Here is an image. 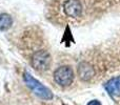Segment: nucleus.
Instances as JSON below:
<instances>
[{"label":"nucleus","instance_id":"nucleus-1","mask_svg":"<svg viewBox=\"0 0 120 105\" xmlns=\"http://www.w3.org/2000/svg\"><path fill=\"white\" fill-rule=\"evenodd\" d=\"M23 80H24L25 84L27 85L30 89L35 94L37 97L41 98L43 100H52L53 99V93L51 91V89H49L46 86H44L41 82H39L38 80H36L31 74H29L27 72H23Z\"/></svg>","mask_w":120,"mask_h":105},{"label":"nucleus","instance_id":"nucleus-2","mask_svg":"<svg viewBox=\"0 0 120 105\" xmlns=\"http://www.w3.org/2000/svg\"><path fill=\"white\" fill-rule=\"evenodd\" d=\"M31 63L32 66L38 72H44V70L49 69L52 63V57L46 52L45 50L37 51L36 53L33 54L31 58Z\"/></svg>","mask_w":120,"mask_h":105},{"label":"nucleus","instance_id":"nucleus-3","mask_svg":"<svg viewBox=\"0 0 120 105\" xmlns=\"http://www.w3.org/2000/svg\"><path fill=\"white\" fill-rule=\"evenodd\" d=\"M54 80L60 86H68L74 81V72L68 65H63L58 67L54 72Z\"/></svg>","mask_w":120,"mask_h":105},{"label":"nucleus","instance_id":"nucleus-4","mask_svg":"<svg viewBox=\"0 0 120 105\" xmlns=\"http://www.w3.org/2000/svg\"><path fill=\"white\" fill-rule=\"evenodd\" d=\"M63 11L68 17L77 18L82 12V4L79 0H66L63 4Z\"/></svg>","mask_w":120,"mask_h":105},{"label":"nucleus","instance_id":"nucleus-5","mask_svg":"<svg viewBox=\"0 0 120 105\" xmlns=\"http://www.w3.org/2000/svg\"><path fill=\"white\" fill-rule=\"evenodd\" d=\"M77 72L81 80L83 81H90L94 76H95V68L93 67L91 63L89 62H80L77 67Z\"/></svg>","mask_w":120,"mask_h":105},{"label":"nucleus","instance_id":"nucleus-6","mask_svg":"<svg viewBox=\"0 0 120 105\" xmlns=\"http://www.w3.org/2000/svg\"><path fill=\"white\" fill-rule=\"evenodd\" d=\"M105 89L113 97H120V76L109 80L105 83Z\"/></svg>","mask_w":120,"mask_h":105},{"label":"nucleus","instance_id":"nucleus-7","mask_svg":"<svg viewBox=\"0 0 120 105\" xmlns=\"http://www.w3.org/2000/svg\"><path fill=\"white\" fill-rule=\"evenodd\" d=\"M13 24V19L8 14H0V31H8Z\"/></svg>","mask_w":120,"mask_h":105},{"label":"nucleus","instance_id":"nucleus-8","mask_svg":"<svg viewBox=\"0 0 120 105\" xmlns=\"http://www.w3.org/2000/svg\"><path fill=\"white\" fill-rule=\"evenodd\" d=\"M86 105H101V103H100L98 100H92V101H90Z\"/></svg>","mask_w":120,"mask_h":105}]
</instances>
